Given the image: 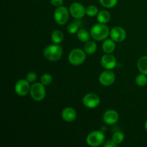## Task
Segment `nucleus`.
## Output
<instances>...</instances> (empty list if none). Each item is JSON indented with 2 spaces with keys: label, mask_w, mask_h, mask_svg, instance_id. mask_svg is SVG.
<instances>
[{
  "label": "nucleus",
  "mask_w": 147,
  "mask_h": 147,
  "mask_svg": "<svg viewBox=\"0 0 147 147\" xmlns=\"http://www.w3.org/2000/svg\"><path fill=\"white\" fill-rule=\"evenodd\" d=\"M90 33L93 40L96 41H103L108 38L110 34V31L106 24L99 22L92 27Z\"/></svg>",
  "instance_id": "f257e3e1"
},
{
  "label": "nucleus",
  "mask_w": 147,
  "mask_h": 147,
  "mask_svg": "<svg viewBox=\"0 0 147 147\" xmlns=\"http://www.w3.org/2000/svg\"><path fill=\"white\" fill-rule=\"evenodd\" d=\"M63 48L58 44L48 45L43 51L44 57L49 61H57L61 58L63 55Z\"/></svg>",
  "instance_id": "f03ea898"
},
{
  "label": "nucleus",
  "mask_w": 147,
  "mask_h": 147,
  "mask_svg": "<svg viewBox=\"0 0 147 147\" xmlns=\"http://www.w3.org/2000/svg\"><path fill=\"white\" fill-rule=\"evenodd\" d=\"M86 58V53L84 50L80 48H75L70 51L68 55V61L75 66L83 64Z\"/></svg>",
  "instance_id": "7ed1b4c3"
},
{
  "label": "nucleus",
  "mask_w": 147,
  "mask_h": 147,
  "mask_svg": "<svg viewBox=\"0 0 147 147\" xmlns=\"http://www.w3.org/2000/svg\"><path fill=\"white\" fill-rule=\"evenodd\" d=\"M44 85L40 83H34L30 88V96L35 101H41L46 96V90Z\"/></svg>",
  "instance_id": "20e7f679"
},
{
  "label": "nucleus",
  "mask_w": 147,
  "mask_h": 147,
  "mask_svg": "<svg viewBox=\"0 0 147 147\" xmlns=\"http://www.w3.org/2000/svg\"><path fill=\"white\" fill-rule=\"evenodd\" d=\"M105 135L100 131H94L88 135L86 142L90 146L96 147L101 146L104 144Z\"/></svg>",
  "instance_id": "39448f33"
},
{
  "label": "nucleus",
  "mask_w": 147,
  "mask_h": 147,
  "mask_svg": "<svg viewBox=\"0 0 147 147\" xmlns=\"http://www.w3.org/2000/svg\"><path fill=\"white\" fill-rule=\"evenodd\" d=\"M69 10L64 6L57 7L54 11V19L55 22L59 25H64L67 22L69 19Z\"/></svg>",
  "instance_id": "423d86ee"
},
{
  "label": "nucleus",
  "mask_w": 147,
  "mask_h": 147,
  "mask_svg": "<svg viewBox=\"0 0 147 147\" xmlns=\"http://www.w3.org/2000/svg\"><path fill=\"white\" fill-rule=\"evenodd\" d=\"M30 82L27 79H20L16 83L14 86V91L15 93L19 96H25L30 93Z\"/></svg>",
  "instance_id": "0eeeda50"
},
{
  "label": "nucleus",
  "mask_w": 147,
  "mask_h": 147,
  "mask_svg": "<svg viewBox=\"0 0 147 147\" xmlns=\"http://www.w3.org/2000/svg\"><path fill=\"white\" fill-rule=\"evenodd\" d=\"M70 14L76 20L82 19L86 14V8L80 2H73L69 8Z\"/></svg>",
  "instance_id": "6e6552de"
},
{
  "label": "nucleus",
  "mask_w": 147,
  "mask_h": 147,
  "mask_svg": "<svg viewBox=\"0 0 147 147\" xmlns=\"http://www.w3.org/2000/svg\"><path fill=\"white\" fill-rule=\"evenodd\" d=\"M100 99L96 93H88L83 98V104L88 109H95L100 104Z\"/></svg>",
  "instance_id": "1a4fd4ad"
},
{
  "label": "nucleus",
  "mask_w": 147,
  "mask_h": 147,
  "mask_svg": "<svg viewBox=\"0 0 147 147\" xmlns=\"http://www.w3.org/2000/svg\"><path fill=\"white\" fill-rule=\"evenodd\" d=\"M116 80V75L111 70H106L100 73L99 82L103 86H110Z\"/></svg>",
  "instance_id": "9d476101"
},
{
  "label": "nucleus",
  "mask_w": 147,
  "mask_h": 147,
  "mask_svg": "<svg viewBox=\"0 0 147 147\" xmlns=\"http://www.w3.org/2000/svg\"><path fill=\"white\" fill-rule=\"evenodd\" d=\"M110 37L116 42H121L126 39V32L123 27L116 26L110 31Z\"/></svg>",
  "instance_id": "9b49d317"
},
{
  "label": "nucleus",
  "mask_w": 147,
  "mask_h": 147,
  "mask_svg": "<svg viewBox=\"0 0 147 147\" xmlns=\"http://www.w3.org/2000/svg\"><path fill=\"white\" fill-rule=\"evenodd\" d=\"M100 64L106 70H112L116 66L117 60L113 55L105 54L100 59Z\"/></svg>",
  "instance_id": "f8f14e48"
},
{
  "label": "nucleus",
  "mask_w": 147,
  "mask_h": 147,
  "mask_svg": "<svg viewBox=\"0 0 147 147\" xmlns=\"http://www.w3.org/2000/svg\"><path fill=\"white\" fill-rule=\"evenodd\" d=\"M119 113L115 110H108L103 116V120L106 124L113 125L119 121Z\"/></svg>",
  "instance_id": "ddd939ff"
},
{
  "label": "nucleus",
  "mask_w": 147,
  "mask_h": 147,
  "mask_svg": "<svg viewBox=\"0 0 147 147\" xmlns=\"http://www.w3.org/2000/svg\"><path fill=\"white\" fill-rule=\"evenodd\" d=\"M61 117L65 121L73 122L74 121L77 117L76 111L72 107H66L62 111Z\"/></svg>",
  "instance_id": "4468645a"
},
{
  "label": "nucleus",
  "mask_w": 147,
  "mask_h": 147,
  "mask_svg": "<svg viewBox=\"0 0 147 147\" xmlns=\"http://www.w3.org/2000/svg\"><path fill=\"white\" fill-rule=\"evenodd\" d=\"M116 42L111 39H106L102 44V50L106 54H111L116 49Z\"/></svg>",
  "instance_id": "2eb2a0df"
},
{
  "label": "nucleus",
  "mask_w": 147,
  "mask_h": 147,
  "mask_svg": "<svg viewBox=\"0 0 147 147\" xmlns=\"http://www.w3.org/2000/svg\"><path fill=\"white\" fill-rule=\"evenodd\" d=\"M76 34H77L78 39L80 42H87L88 41L90 40V37H91L90 33H89L85 29H79L78 31V32Z\"/></svg>",
  "instance_id": "dca6fc26"
},
{
  "label": "nucleus",
  "mask_w": 147,
  "mask_h": 147,
  "mask_svg": "<svg viewBox=\"0 0 147 147\" xmlns=\"http://www.w3.org/2000/svg\"><path fill=\"white\" fill-rule=\"evenodd\" d=\"M137 67L141 73L147 76V55L142 56L137 62Z\"/></svg>",
  "instance_id": "f3484780"
},
{
  "label": "nucleus",
  "mask_w": 147,
  "mask_h": 147,
  "mask_svg": "<svg viewBox=\"0 0 147 147\" xmlns=\"http://www.w3.org/2000/svg\"><path fill=\"white\" fill-rule=\"evenodd\" d=\"M97 20L98 22L106 24L109 22L111 20V14L106 10H102L100 11L97 14Z\"/></svg>",
  "instance_id": "a211bd4d"
},
{
  "label": "nucleus",
  "mask_w": 147,
  "mask_h": 147,
  "mask_svg": "<svg viewBox=\"0 0 147 147\" xmlns=\"http://www.w3.org/2000/svg\"><path fill=\"white\" fill-rule=\"evenodd\" d=\"M51 40L55 44H60L64 40V34L60 30H55L52 32Z\"/></svg>",
  "instance_id": "6ab92c4d"
},
{
  "label": "nucleus",
  "mask_w": 147,
  "mask_h": 147,
  "mask_svg": "<svg viewBox=\"0 0 147 147\" xmlns=\"http://www.w3.org/2000/svg\"><path fill=\"white\" fill-rule=\"evenodd\" d=\"M84 51L87 55H92L97 50V45L93 41H88L84 45Z\"/></svg>",
  "instance_id": "aec40b11"
},
{
  "label": "nucleus",
  "mask_w": 147,
  "mask_h": 147,
  "mask_svg": "<svg viewBox=\"0 0 147 147\" xmlns=\"http://www.w3.org/2000/svg\"><path fill=\"white\" fill-rule=\"evenodd\" d=\"M135 81H136V85L140 87H144L147 84V77L146 75L141 73V74L138 75L135 78Z\"/></svg>",
  "instance_id": "412c9836"
},
{
  "label": "nucleus",
  "mask_w": 147,
  "mask_h": 147,
  "mask_svg": "<svg viewBox=\"0 0 147 147\" xmlns=\"http://www.w3.org/2000/svg\"><path fill=\"white\" fill-rule=\"evenodd\" d=\"M79 27H80V24L78 23V22H74L70 23L68 24V26L67 27V32H69L71 34H76L78 32V31Z\"/></svg>",
  "instance_id": "4be33fe9"
},
{
  "label": "nucleus",
  "mask_w": 147,
  "mask_h": 147,
  "mask_svg": "<svg viewBox=\"0 0 147 147\" xmlns=\"http://www.w3.org/2000/svg\"><path fill=\"white\" fill-rule=\"evenodd\" d=\"M124 134H123L122 132L121 131H117L113 135V137H112V140L115 142L117 145L120 144L124 140Z\"/></svg>",
  "instance_id": "5701e85b"
},
{
  "label": "nucleus",
  "mask_w": 147,
  "mask_h": 147,
  "mask_svg": "<svg viewBox=\"0 0 147 147\" xmlns=\"http://www.w3.org/2000/svg\"><path fill=\"white\" fill-rule=\"evenodd\" d=\"M98 9L95 5H89L86 7V14L88 17H95L98 13Z\"/></svg>",
  "instance_id": "b1692460"
},
{
  "label": "nucleus",
  "mask_w": 147,
  "mask_h": 147,
  "mask_svg": "<svg viewBox=\"0 0 147 147\" xmlns=\"http://www.w3.org/2000/svg\"><path fill=\"white\" fill-rule=\"evenodd\" d=\"M100 4L106 8H113L117 4L118 0H99Z\"/></svg>",
  "instance_id": "393cba45"
},
{
  "label": "nucleus",
  "mask_w": 147,
  "mask_h": 147,
  "mask_svg": "<svg viewBox=\"0 0 147 147\" xmlns=\"http://www.w3.org/2000/svg\"><path fill=\"white\" fill-rule=\"evenodd\" d=\"M52 81H53V77L49 73H45L40 78V82L45 86H49L52 83Z\"/></svg>",
  "instance_id": "a878e982"
},
{
  "label": "nucleus",
  "mask_w": 147,
  "mask_h": 147,
  "mask_svg": "<svg viewBox=\"0 0 147 147\" xmlns=\"http://www.w3.org/2000/svg\"><path fill=\"white\" fill-rule=\"evenodd\" d=\"M26 79L30 83H34L37 79V76L34 72H30L26 76Z\"/></svg>",
  "instance_id": "bb28decb"
},
{
  "label": "nucleus",
  "mask_w": 147,
  "mask_h": 147,
  "mask_svg": "<svg viewBox=\"0 0 147 147\" xmlns=\"http://www.w3.org/2000/svg\"><path fill=\"white\" fill-rule=\"evenodd\" d=\"M50 2L51 3L52 5L58 7L63 6V0H50Z\"/></svg>",
  "instance_id": "cd10ccee"
},
{
  "label": "nucleus",
  "mask_w": 147,
  "mask_h": 147,
  "mask_svg": "<svg viewBox=\"0 0 147 147\" xmlns=\"http://www.w3.org/2000/svg\"><path fill=\"white\" fill-rule=\"evenodd\" d=\"M103 145L104 147H116L118 146L113 140L107 141V142H105Z\"/></svg>",
  "instance_id": "c85d7f7f"
},
{
  "label": "nucleus",
  "mask_w": 147,
  "mask_h": 147,
  "mask_svg": "<svg viewBox=\"0 0 147 147\" xmlns=\"http://www.w3.org/2000/svg\"><path fill=\"white\" fill-rule=\"evenodd\" d=\"M144 127H145V130H146V131L147 132V120L146 121V122H145Z\"/></svg>",
  "instance_id": "c756f323"
},
{
  "label": "nucleus",
  "mask_w": 147,
  "mask_h": 147,
  "mask_svg": "<svg viewBox=\"0 0 147 147\" xmlns=\"http://www.w3.org/2000/svg\"><path fill=\"white\" fill-rule=\"evenodd\" d=\"M146 52H147V48H146Z\"/></svg>",
  "instance_id": "7c9ffc66"
}]
</instances>
